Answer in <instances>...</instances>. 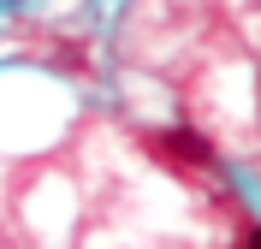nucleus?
Returning a JSON list of instances; mask_svg holds the SVG:
<instances>
[{
	"label": "nucleus",
	"mask_w": 261,
	"mask_h": 249,
	"mask_svg": "<svg viewBox=\"0 0 261 249\" xmlns=\"http://www.w3.org/2000/svg\"><path fill=\"white\" fill-rule=\"evenodd\" d=\"M172 149H178L184 160H196V166H214V149H208L196 131H172Z\"/></svg>",
	"instance_id": "nucleus-1"
},
{
	"label": "nucleus",
	"mask_w": 261,
	"mask_h": 249,
	"mask_svg": "<svg viewBox=\"0 0 261 249\" xmlns=\"http://www.w3.org/2000/svg\"><path fill=\"white\" fill-rule=\"evenodd\" d=\"M244 249H261V226H249V237H244Z\"/></svg>",
	"instance_id": "nucleus-2"
}]
</instances>
